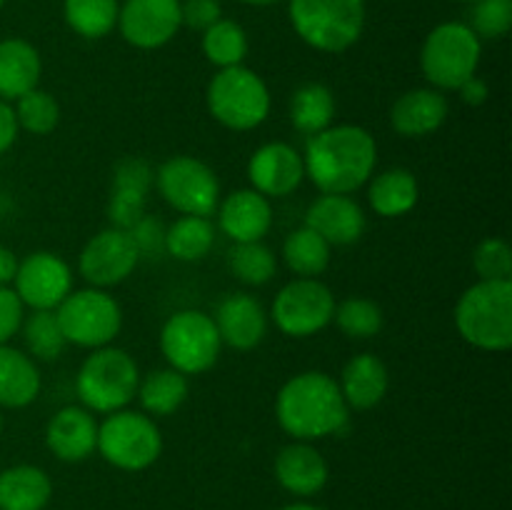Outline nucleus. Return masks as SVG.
Segmentation results:
<instances>
[{
  "instance_id": "34",
  "label": "nucleus",
  "mask_w": 512,
  "mask_h": 510,
  "mask_svg": "<svg viewBox=\"0 0 512 510\" xmlns=\"http://www.w3.org/2000/svg\"><path fill=\"white\" fill-rule=\"evenodd\" d=\"M200 48H203L205 60H208L210 65L223 70V68H235V65L245 63L250 50V40H248V33H245V28L238 23V20H230L223 15L218 23L210 25L208 30H203Z\"/></svg>"
},
{
  "instance_id": "31",
  "label": "nucleus",
  "mask_w": 512,
  "mask_h": 510,
  "mask_svg": "<svg viewBox=\"0 0 512 510\" xmlns=\"http://www.w3.org/2000/svg\"><path fill=\"white\" fill-rule=\"evenodd\" d=\"M218 228L210 218L200 215H180L165 228V253L173 255L180 263H198L213 250Z\"/></svg>"
},
{
  "instance_id": "37",
  "label": "nucleus",
  "mask_w": 512,
  "mask_h": 510,
  "mask_svg": "<svg viewBox=\"0 0 512 510\" xmlns=\"http://www.w3.org/2000/svg\"><path fill=\"white\" fill-rule=\"evenodd\" d=\"M15 118H18V128L25 130L30 135H50L60 123V103L55 100L53 93L38 88H33L30 93L20 95L13 103Z\"/></svg>"
},
{
  "instance_id": "19",
  "label": "nucleus",
  "mask_w": 512,
  "mask_h": 510,
  "mask_svg": "<svg viewBox=\"0 0 512 510\" xmlns=\"http://www.w3.org/2000/svg\"><path fill=\"white\" fill-rule=\"evenodd\" d=\"M218 230L233 243H258L273 228V205L253 188H238L220 198Z\"/></svg>"
},
{
  "instance_id": "21",
  "label": "nucleus",
  "mask_w": 512,
  "mask_h": 510,
  "mask_svg": "<svg viewBox=\"0 0 512 510\" xmlns=\"http://www.w3.org/2000/svg\"><path fill=\"white\" fill-rule=\"evenodd\" d=\"M305 225L330 245H353L365 235L368 215L350 195L320 193L305 213Z\"/></svg>"
},
{
  "instance_id": "13",
  "label": "nucleus",
  "mask_w": 512,
  "mask_h": 510,
  "mask_svg": "<svg viewBox=\"0 0 512 510\" xmlns=\"http://www.w3.org/2000/svg\"><path fill=\"white\" fill-rule=\"evenodd\" d=\"M140 263V250L130 230L105 228L83 245L78 255V273L90 288L108 290L125 283Z\"/></svg>"
},
{
  "instance_id": "10",
  "label": "nucleus",
  "mask_w": 512,
  "mask_h": 510,
  "mask_svg": "<svg viewBox=\"0 0 512 510\" xmlns=\"http://www.w3.org/2000/svg\"><path fill=\"white\" fill-rule=\"evenodd\" d=\"M65 340L78 348L98 350L113 345L123 330V308L118 300L100 288L73 290L55 308Z\"/></svg>"
},
{
  "instance_id": "36",
  "label": "nucleus",
  "mask_w": 512,
  "mask_h": 510,
  "mask_svg": "<svg viewBox=\"0 0 512 510\" xmlns=\"http://www.w3.org/2000/svg\"><path fill=\"white\" fill-rule=\"evenodd\" d=\"M228 268L243 285H265L273 280L278 270V258L273 250L258 240V243H233L228 250Z\"/></svg>"
},
{
  "instance_id": "8",
  "label": "nucleus",
  "mask_w": 512,
  "mask_h": 510,
  "mask_svg": "<svg viewBox=\"0 0 512 510\" xmlns=\"http://www.w3.org/2000/svg\"><path fill=\"white\" fill-rule=\"evenodd\" d=\"M105 463L125 473H140L163 455V433L143 410H115L98 423V450Z\"/></svg>"
},
{
  "instance_id": "35",
  "label": "nucleus",
  "mask_w": 512,
  "mask_h": 510,
  "mask_svg": "<svg viewBox=\"0 0 512 510\" xmlns=\"http://www.w3.org/2000/svg\"><path fill=\"white\" fill-rule=\"evenodd\" d=\"M20 335H23L25 353L35 360V363H53L68 348L63 330H60L58 315L55 310H30L25 315L23 325H20Z\"/></svg>"
},
{
  "instance_id": "30",
  "label": "nucleus",
  "mask_w": 512,
  "mask_h": 510,
  "mask_svg": "<svg viewBox=\"0 0 512 510\" xmlns=\"http://www.w3.org/2000/svg\"><path fill=\"white\" fill-rule=\"evenodd\" d=\"M280 255H283V263L288 265L295 278H320L330 268L333 245L320 238L313 228L300 225L293 233H288Z\"/></svg>"
},
{
  "instance_id": "49",
  "label": "nucleus",
  "mask_w": 512,
  "mask_h": 510,
  "mask_svg": "<svg viewBox=\"0 0 512 510\" xmlns=\"http://www.w3.org/2000/svg\"><path fill=\"white\" fill-rule=\"evenodd\" d=\"M3 425H5L3 423V415H0V435H3Z\"/></svg>"
},
{
  "instance_id": "33",
  "label": "nucleus",
  "mask_w": 512,
  "mask_h": 510,
  "mask_svg": "<svg viewBox=\"0 0 512 510\" xmlns=\"http://www.w3.org/2000/svg\"><path fill=\"white\" fill-rule=\"evenodd\" d=\"M120 0H63V20L83 40H103L118 28Z\"/></svg>"
},
{
  "instance_id": "32",
  "label": "nucleus",
  "mask_w": 512,
  "mask_h": 510,
  "mask_svg": "<svg viewBox=\"0 0 512 510\" xmlns=\"http://www.w3.org/2000/svg\"><path fill=\"white\" fill-rule=\"evenodd\" d=\"M335 118V95L323 83H303L290 98V123L300 135H318Z\"/></svg>"
},
{
  "instance_id": "42",
  "label": "nucleus",
  "mask_w": 512,
  "mask_h": 510,
  "mask_svg": "<svg viewBox=\"0 0 512 510\" xmlns=\"http://www.w3.org/2000/svg\"><path fill=\"white\" fill-rule=\"evenodd\" d=\"M25 305L10 285H0V345H8L20 333Z\"/></svg>"
},
{
  "instance_id": "15",
  "label": "nucleus",
  "mask_w": 512,
  "mask_h": 510,
  "mask_svg": "<svg viewBox=\"0 0 512 510\" xmlns=\"http://www.w3.org/2000/svg\"><path fill=\"white\" fill-rule=\"evenodd\" d=\"M183 28L180 0H123L118 10L120 35L138 50H158Z\"/></svg>"
},
{
  "instance_id": "18",
  "label": "nucleus",
  "mask_w": 512,
  "mask_h": 510,
  "mask_svg": "<svg viewBox=\"0 0 512 510\" xmlns=\"http://www.w3.org/2000/svg\"><path fill=\"white\" fill-rule=\"evenodd\" d=\"M213 320L223 345L238 350V353L258 348L268 335L270 325L263 303L255 295L243 293V290L225 295L215 308Z\"/></svg>"
},
{
  "instance_id": "47",
  "label": "nucleus",
  "mask_w": 512,
  "mask_h": 510,
  "mask_svg": "<svg viewBox=\"0 0 512 510\" xmlns=\"http://www.w3.org/2000/svg\"><path fill=\"white\" fill-rule=\"evenodd\" d=\"M280 510H323L318 508V505H310V503H293V505H285V508Z\"/></svg>"
},
{
  "instance_id": "48",
  "label": "nucleus",
  "mask_w": 512,
  "mask_h": 510,
  "mask_svg": "<svg viewBox=\"0 0 512 510\" xmlns=\"http://www.w3.org/2000/svg\"><path fill=\"white\" fill-rule=\"evenodd\" d=\"M455 3H465V5H473L475 0H455Z\"/></svg>"
},
{
  "instance_id": "43",
  "label": "nucleus",
  "mask_w": 512,
  "mask_h": 510,
  "mask_svg": "<svg viewBox=\"0 0 512 510\" xmlns=\"http://www.w3.org/2000/svg\"><path fill=\"white\" fill-rule=\"evenodd\" d=\"M18 118H15V110H13V103H8V100H0V155L8 153L10 148L15 145V140H18Z\"/></svg>"
},
{
  "instance_id": "4",
  "label": "nucleus",
  "mask_w": 512,
  "mask_h": 510,
  "mask_svg": "<svg viewBox=\"0 0 512 510\" xmlns=\"http://www.w3.org/2000/svg\"><path fill=\"white\" fill-rule=\"evenodd\" d=\"M295 35L318 53L338 55L353 48L365 33V0H288Z\"/></svg>"
},
{
  "instance_id": "12",
  "label": "nucleus",
  "mask_w": 512,
  "mask_h": 510,
  "mask_svg": "<svg viewBox=\"0 0 512 510\" xmlns=\"http://www.w3.org/2000/svg\"><path fill=\"white\" fill-rule=\"evenodd\" d=\"M335 295L320 278H293L275 293V328L288 338H313L333 323Z\"/></svg>"
},
{
  "instance_id": "20",
  "label": "nucleus",
  "mask_w": 512,
  "mask_h": 510,
  "mask_svg": "<svg viewBox=\"0 0 512 510\" xmlns=\"http://www.w3.org/2000/svg\"><path fill=\"white\" fill-rule=\"evenodd\" d=\"M45 445L63 463H83L98 450V420L83 405H65L45 425Z\"/></svg>"
},
{
  "instance_id": "27",
  "label": "nucleus",
  "mask_w": 512,
  "mask_h": 510,
  "mask_svg": "<svg viewBox=\"0 0 512 510\" xmlns=\"http://www.w3.org/2000/svg\"><path fill=\"white\" fill-rule=\"evenodd\" d=\"M53 498V480L38 465L0 470V510H45Z\"/></svg>"
},
{
  "instance_id": "7",
  "label": "nucleus",
  "mask_w": 512,
  "mask_h": 510,
  "mask_svg": "<svg viewBox=\"0 0 512 510\" xmlns=\"http://www.w3.org/2000/svg\"><path fill=\"white\" fill-rule=\"evenodd\" d=\"M205 103L213 120H218L223 128L248 133L268 120L273 98L268 83L253 68L235 65L218 70L210 78Z\"/></svg>"
},
{
  "instance_id": "2",
  "label": "nucleus",
  "mask_w": 512,
  "mask_h": 510,
  "mask_svg": "<svg viewBox=\"0 0 512 510\" xmlns=\"http://www.w3.org/2000/svg\"><path fill=\"white\" fill-rule=\"evenodd\" d=\"M275 420L293 440L315 443L343 435L350 425V408L333 375L303 370L285 380L275 395Z\"/></svg>"
},
{
  "instance_id": "23",
  "label": "nucleus",
  "mask_w": 512,
  "mask_h": 510,
  "mask_svg": "<svg viewBox=\"0 0 512 510\" xmlns=\"http://www.w3.org/2000/svg\"><path fill=\"white\" fill-rule=\"evenodd\" d=\"M273 470L278 483L298 498L318 495L330 478L328 460L313 443H303V440H293L290 445L280 448V453L275 455Z\"/></svg>"
},
{
  "instance_id": "14",
  "label": "nucleus",
  "mask_w": 512,
  "mask_h": 510,
  "mask_svg": "<svg viewBox=\"0 0 512 510\" xmlns=\"http://www.w3.org/2000/svg\"><path fill=\"white\" fill-rule=\"evenodd\" d=\"M13 290L30 310H55L73 293V268L50 250H35L18 263Z\"/></svg>"
},
{
  "instance_id": "22",
  "label": "nucleus",
  "mask_w": 512,
  "mask_h": 510,
  "mask_svg": "<svg viewBox=\"0 0 512 510\" xmlns=\"http://www.w3.org/2000/svg\"><path fill=\"white\" fill-rule=\"evenodd\" d=\"M450 115L445 93L435 88H413L398 95L390 108V125L400 138H428L438 133Z\"/></svg>"
},
{
  "instance_id": "6",
  "label": "nucleus",
  "mask_w": 512,
  "mask_h": 510,
  "mask_svg": "<svg viewBox=\"0 0 512 510\" xmlns=\"http://www.w3.org/2000/svg\"><path fill=\"white\" fill-rule=\"evenodd\" d=\"M483 60V40L463 20L435 25L420 48V70L430 88L448 93L478 75Z\"/></svg>"
},
{
  "instance_id": "45",
  "label": "nucleus",
  "mask_w": 512,
  "mask_h": 510,
  "mask_svg": "<svg viewBox=\"0 0 512 510\" xmlns=\"http://www.w3.org/2000/svg\"><path fill=\"white\" fill-rule=\"evenodd\" d=\"M18 263V255L8 245H0V285H13L15 273H18Z\"/></svg>"
},
{
  "instance_id": "50",
  "label": "nucleus",
  "mask_w": 512,
  "mask_h": 510,
  "mask_svg": "<svg viewBox=\"0 0 512 510\" xmlns=\"http://www.w3.org/2000/svg\"><path fill=\"white\" fill-rule=\"evenodd\" d=\"M5 3H8V0H0V10H3V5H5Z\"/></svg>"
},
{
  "instance_id": "3",
  "label": "nucleus",
  "mask_w": 512,
  "mask_h": 510,
  "mask_svg": "<svg viewBox=\"0 0 512 510\" xmlns=\"http://www.w3.org/2000/svg\"><path fill=\"white\" fill-rule=\"evenodd\" d=\"M460 338L485 353H505L512 345V280H478L455 303Z\"/></svg>"
},
{
  "instance_id": "16",
  "label": "nucleus",
  "mask_w": 512,
  "mask_h": 510,
  "mask_svg": "<svg viewBox=\"0 0 512 510\" xmlns=\"http://www.w3.org/2000/svg\"><path fill=\"white\" fill-rule=\"evenodd\" d=\"M248 180L268 200L293 195L305 180L303 155L283 140L260 145L248 160Z\"/></svg>"
},
{
  "instance_id": "38",
  "label": "nucleus",
  "mask_w": 512,
  "mask_h": 510,
  "mask_svg": "<svg viewBox=\"0 0 512 510\" xmlns=\"http://www.w3.org/2000/svg\"><path fill=\"white\" fill-rule=\"evenodd\" d=\"M335 325L340 333L355 340H368L383 330L385 313L375 300L370 298H345L343 303H335Z\"/></svg>"
},
{
  "instance_id": "17",
  "label": "nucleus",
  "mask_w": 512,
  "mask_h": 510,
  "mask_svg": "<svg viewBox=\"0 0 512 510\" xmlns=\"http://www.w3.org/2000/svg\"><path fill=\"white\" fill-rule=\"evenodd\" d=\"M155 183V170L143 158H123L113 168L108 218L113 228L133 230L145 218L148 193Z\"/></svg>"
},
{
  "instance_id": "41",
  "label": "nucleus",
  "mask_w": 512,
  "mask_h": 510,
  "mask_svg": "<svg viewBox=\"0 0 512 510\" xmlns=\"http://www.w3.org/2000/svg\"><path fill=\"white\" fill-rule=\"evenodd\" d=\"M180 18H183V28L203 33L223 18V3L220 0H180Z\"/></svg>"
},
{
  "instance_id": "9",
  "label": "nucleus",
  "mask_w": 512,
  "mask_h": 510,
  "mask_svg": "<svg viewBox=\"0 0 512 510\" xmlns=\"http://www.w3.org/2000/svg\"><path fill=\"white\" fill-rule=\"evenodd\" d=\"M160 353L168 368L183 375H203L218 363L223 340L213 315L185 308L170 315L160 328Z\"/></svg>"
},
{
  "instance_id": "44",
  "label": "nucleus",
  "mask_w": 512,
  "mask_h": 510,
  "mask_svg": "<svg viewBox=\"0 0 512 510\" xmlns=\"http://www.w3.org/2000/svg\"><path fill=\"white\" fill-rule=\"evenodd\" d=\"M458 93H460V100H463L465 105H473V108H478V105H483L485 100H488L490 90H488V83H485L483 78L473 75V78L465 80V83L460 85Z\"/></svg>"
},
{
  "instance_id": "46",
  "label": "nucleus",
  "mask_w": 512,
  "mask_h": 510,
  "mask_svg": "<svg viewBox=\"0 0 512 510\" xmlns=\"http://www.w3.org/2000/svg\"><path fill=\"white\" fill-rule=\"evenodd\" d=\"M243 5H250V8H270V5H278L283 0H240Z\"/></svg>"
},
{
  "instance_id": "11",
  "label": "nucleus",
  "mask_w": 512,
  "mask_h": 510,
  "mask_svg": "<svg viewBox=\"0 0 512 510\" xmlns=\"http://www.w3.org/2000/svg\"><path fill=\"white\" fill-rule=\"evenodd\" d=\"M155 188L160 198L180 215L210 218L218 210L220 180L205 160L193 155H173L155 170Z\"/></svg>"
},
{
  "instance_id": "5",
  "label": "nucleus",
  "mask_w": 512,
  "mask_h": 510,
  "mask_svg": "<svg viewBox=\"0 0 512 510\" xmlns=\"http://www.w3.org/2000/svg\"><path fill=\"white\" fill-rule=\"evenodd\" d=\"M140 368L133 355L115 345L90 350L75 375L80 405L95 415H110L128 408L138 395Z\"/></svg>"
},
{
  "instance_id": "24",
  "label": "nucleus",
  "mask_w": 512,
  "mask_h": 510,
  "mask_svg": "<svg viewBox=\"0 0 512 510\" xmlns=\"http://www.w3.org/2000/svg\"><path fill=\"white\" fill-rule=\"evenodd\" d=\"M340 395L350 410H370L385 400L390 390V370L378 355H353L343 365L338 380Z\"/></svg>"
},
{
  "instance_id": "39",
  "label": "nucleus",
  "mask_w": 512,
  "mask_h": 510,
  "mask_svg": "<svg viewBox=\"0 0 512 510\" xmlns=\"http://www.w3.org/2000/svg\"><path fill=\"white\" fill-rule=\"evenodd\" d=\"M465 23L480 40L505 38L512 28V0H475Z\"/></svg>"
},
{
  "instance_id": "26",
  "label": "nucleus",
  "mask_w": 512,
  "mask_h": 510,
  "mask_svg": "<svg viewBox=\"0 0 512 510\" xmlns=\"http://www.w3.org/2000/svg\"><path fill=\"white\" fill-rule=\"evenodd\" d=\"M43 388L38 363L25 350L0 345V408L20 410L35 403Z\"/></svg>"
},
{
  "instance_id": "1",
  "label": "nucleus",
  "mask_w": 512,
  "mask_h": 510,
  "mask_svg": "<svg viewBox=\"0 0 512 510\" xmlns=\"http://www.w3.org/2000/svg\"><path fill=\"white\" fill-rule=\"evenodd\" d=\"M305 178L330 195H353L378 168V143L363 125L340 123L310 135L303 153Z\"/></svg>"
},
{
  "instance_id": "25",
  "label": "nucleus",
  "mask_w": 512,
  "mask_h": 510,
  "mask_svg": "<svg viewBox=\"0 0 512 510\" xmlns=\"http://www.w3.org/2000/svg\"><path fill=\"white\" fill-rule=\"evenodd\" d=\"M40 75H43V58L30 40H0V100L15 103L20 95L38 88Z\"/></svg>"
},
{
  "instance_id": "40",
  "label": "nucleus",
  "mask_w": 512,
  "mask_h": 510,
  "mask_svg": "<svg viewBox=\"0 0 512 510\" xmlns=\"http://www.w3.org/2000/svg\"><path fill=\"white\" fill-rule=\"evenodd\" d=\"M473 270L478 280H512V250L503 238L480 240L473 250Z\"/></svg>"
},
{
  "instance_id": "29",
  "label": "nucleus",
  "mask_w": 512,
  "mask_h": 510,
  "mask_svg": "<svg viewBox=\"0 0 512 510\" xmlns=\"http://www.w3.org/2000/svg\"><path fill=\"white\" fill-rule=\"evenodd\" d=\"M190 395L188 375L178 373L173 368L150 370L148 375H140L138 395L140 408L150 418H170L185 405Z\"/></svg>"
},
{
  "instance_id": "28",
  "label": "nucleus",
  "mask_w": 512,
  "mask_h": 510,
  "mask_svg": "<svg viewBox=\"0 0 512 510\" xmlns=\"http://www.w3.org/2000/svg\"><path fill=\"white\" fill-rule=\"evenodd\" d=\"M368 203L380 218H403L418 205L420 185L408 168H388L368 180Z\"/></svg>"
}]
</instances>
